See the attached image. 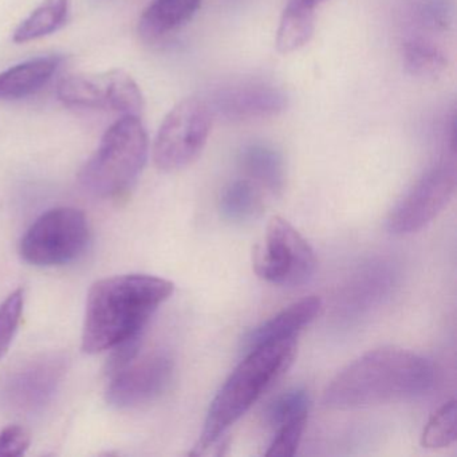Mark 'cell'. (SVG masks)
I'll return each mask as SVG.
<instances>
[{
    "label": "cell",
    "mask_w": 457,
    "mask_h": 457,
    "mask_svg": "<svg viewBox=\"0 0 457 457\" xmlns=\"http://www.w3.org/2000/svg\"><path fill=\"white\" fill-rule=\"evenodd\" d=\"M237 162L247 179L262 188L274 195L282 192L286 181L285 160L271 145L247 144L240 149Z\"/></svg>",
    "instance_id": "obj_15"
},
{
    "label": "cell",
    "mask_w": 457,
    "mask_h": 457,
    "mask_svg": "<svg viewBox=\"0 0 457 457\" xmlns=\"http://www.w3.org/2000/svg\"><path fill=\"white\" fill-rule=\"evenodd\" d=\"M203 0H154L138 23L141 36L156 41L189 22L199 12Z\"/></svg>",
    "instance_id": "obj_16"
},
{
    "label": "cell",
    "mask_w": 457,
    "mask_h": 457,
    "mask_svg": "<svg viewBox=\"0 0 457 457\" xmlns=\"http://www.w3.org/2000/svg\"><path fill=\"white\" fill-rule=\"evenodd\" d=\"M456 170L452 164L436 165L421 176L390 211L386 228L393 235H409L430 223L453 197Z\"/></svg>",
    "instance_id": "obj_10"
},
{
    "label": "cell",
    "mask_w": 457,
    "mask_h": 457,
    "mask_svg": "<svg viewBox=\"0 0 457 457\" xmlns=\"http://www.w3.org/2000/svg\"><path fill=\"white\" fill-rule=\"evenodd\" d=\"M405 71L414 77H437L448 65L445 54L440 47L422 37L406 39L401 49Z\"/></svg>",
    "instance_id": "obj_20"
},
{
    "label": "cell",
    "mask_w": 457,
    "mask_h": 457,
    "mask_svg": "<svg viewBox=\"0 0 457 457\" xmlns=\"http://www.w3.org/2000/svg\"><path fill=\"white\" fill-rule=\"evenodd\" d=\"M303 2H306L307 4H310V6L314 7V9H317L318 6H320V4H325V2H328V0H303Z\"/></svg>",
    "instance_id": "obj_27"
},
{
    "label": "cell",
    "mask_w": 457,
    "mask_h": 457,
    "mask_svg": "<svg viewBox=\"0 0 457 457\" xmlns=\"http://www.w3.org/2000/svg\"><path fill=\"white\" fill-rule=\"evenodd\" d=\"M307 417H299L278 428L274 440L266 452L269 457H291L298 451L299 444L306 430Z\"/></svg>",
    "instance_id": "obj_25"
},
{
    "label": "cell",
    "mask_w": 457,
    "mask_h": 457,
    "mask_svg": "<svg viewBox=\"0 0 457 457\" xmlns=\"http://www.w3.org/2000/svg\"><path fill=\"white\" fill-rule=\"evenodd\" d=\"M212 113L204 98H186L165 117L154 144L156 167L176 172L196 162L212 128Z\"/></svg>",
    "instance_id": "obj_6"
},
{
    "label": "cell",
    "mask_w": 457,
    "mask_h": 457,
    "mask_svg": "<svg viewBox=\"0 0 457 457\" xmlns=\"http://www.w3.org/2000/svg\"><path fill=\"white\" fill-rule=\"evenodd\" d=\"M310 395L301 387H294L278 395L266 411L267 424L278 429L282 425L309 416Z\"/></svg>",
    "instance_id": "obj_22"
},
{
    "label": "cell",
    "mask_w": 457,
    "mask_h": 457,
    "mask_svg": "<svg viewBox=\"0 0 457 457\" xmlns=\"http://www.w3.org/2000/svg\"><path fill=\"white\" fill-rule=\"evenodd\" d=\"M148 135L137 116H122L101 140L79 175L87 194L114 199L127 194L145 167Z\"/></svg>",
    "instance_id": "obj_4"
},
{
    "label": "cell",
    "mask_w": 457,
    "mask_h": 457,
    "mask_svg": "<svg viewBox=\"0 0 457 457\" xmlns=\"http://www.w3.org/2000/svg\"><path fill=\"white\" fill-rule=\"evenodd\" d=\"M172 358L165 352L140 355V352L121 365L109 369L111 381L106 389L109 405L135 409L159 398L172 381Z\"/></svg>",
    "instance_id": "obj_9"
},
{
    "label": "cell",
    "mask_w": 457,
    "mask_h": 457,
    "mask_svg": "<svg viewBox=\"0 0 457 457\" xmlns=\"http://www.w3.org/2000/svg\"><path fill=\"white\" fill-rule=\"evenodd\" d=\"M221 216L231 223H248L264 211L263 188L250 179H237L224 187L219 200Z\"/></svg>",
    "instance_id": "obj_17"
},
{
    "label": "cell",
    "mask_w": 457,
    "mask_h": 457,
    "mask_svg": "<svg viewBox=\"0 0 457 457\" xmlns=\"http://www.w3.org/2000/svg\"><path fill=\"white\" fill-rule=\"evenodd\" d=\"M296 349L298 341L291 338L245 353L211 403L196 453L215 444L290 369Z\"/></svg>",
    "instance_id": "obj_3"
},
{
    "label": "cell",
    "mask_w": 457,
    "mask_h": 457,
    "mask_svg": "<svg viewBox=\"0 0 457 457\" xmlns=\"http://www.w3.org/2000/svg\"><path fill=\"white\" fill-rule=\"evenodd\" d=\"M175 286L145 274L117 275L98 280L87 294L82 350L98 354L140 338L144 328Z\"/></svg>",
    "instance_id": "obj_2"
},
{
    "label": "cell",
    "mask_w": 457,
    "mask_h": 457,
    "mask_svg": "<svg viewBox=\"0 0 457 457\" xmlns=\"http://www.w3.org/2000/svg\"><path fill=\"white\" fill-rule=\"evenodd\" d=\"M456 441V401L444 403L425 425L421 445L428 449L446 448Z\"/></svg>",
    "instance_id": "obj_21"
},
{
    "label": "cell",
    "mask_w": 457,
    "mask_h": 457,
    "mask_svg": "<svg viewBox=\"0 0 457 457\" xmlns=\"http://www.w3.org/2000/svg\"><path fill=\"white\" fill-rule=\"evenodd\" d=\"M90 227L87 215L73 207L42 213L23 235L20 253L26 263L57 267L71 263L87 250Z\"/></svg>",
    "instance_id": "obj_5"
},
{
    "label": "cell",
    "mask_w": 457,
    "mask_h": 457,
    "mask_svg": "<svg viewBox=\"0 0 457 457\" xmlns=\"http://www.w3.org/2000/svg\"><path fill=\"white\" fill-rule=\"evenodd\" d=\"M256 275L271 285L298 287L317 269L314 250L285 219L275 216L267 226L263 245L253 253Z\"/></svg>",
    "instance_id": "obj_7"
},
{
    "label": "cell",
    "mask_w": 457,
    "mask_h": 457,
    "mask_svg": "<svg viewBox=\"0 0 457 457\" xmlns=\"http://www.w3.org/2000/svg\"><path fill=\"white\" fill-rule=\"evenodd\" d=\"M320 310L322 299L318 296H307L294 302L245 336L243 341L245 353L263 345L298 338V334L320 315Z\"/></svg>",
    "instance_id": "obj_13"
},
{
    "label": "cell",
    "mask_w": 457,
    "mask_h": 457,
    "mask_svg": "<svg viewBox=\"0 0 457 457\" xmlns=\"http://www.w3.org/2000/svg\"><path fill=\"white\" fill-rule=\"evenodd\" d=\"M414 26L430 33H444L453 22V6L449 0H417L411 10Z\"/></svg>",
    "instance_id": "obj_23"
},
{
    "label": "cell",
    "mask_w": 457,
    "mask_h": 457,
    "mask_svg": "<svg viewBox=\"0 0 457 457\" xmlns=\"http://www.w3.org/2000/svg\"><path fill=\"white\" fill-rule=\"evenodd\" d=\"M23 307H25V293L18 288L10 294L4 303L0 304V358L6 354L12 346L21 320H22Z\"/></svg>",
    "instance_id": "obj_24"
},
{
    "label": "cell",
    "mask_w": 457,
    "mask_h": 457,
    "mask_svg": "<svg viewBox=\"0 0 457 457\" xmlns=\"http://www.w3.org/2000/svg\"><path fill=\"white\" fill-rule=\"evenodd\" d=\"M58 55L38 57L0 73V101L21 100L38 92L60 68Z\"/></svg>",
    "instance_id": "obj_14"
},
{
    "label": "cell",
    "mask_w": 457,
    "mask_h": 457,
    "mask_svg": "<svg viewBox=\"0 0 457 457\" xmlns=\"http://www.w3.org/2000/svg\"><path fill=\"white\" fill-rule=\"evenodd\" d=\"M436 369L428 358L397 347L361 355L326 387L323 403L338 411L413 400L435 386Z\"/></svg>",
    "instance_id": "obj_1"
},
{
    "label": "cell",
    "mask_w": 457,
    "mask_h": 457,
    "mask_svg": "<svg viewBox=\"0 0 457 457\" xmlns=\"http://www.w3.org/2000/svg\"><path fill=\"white\" fill-rule=\"evenodd\" d=\"M71 12L69 0H44L14 31L15 44H28L60 30Z\"/></svg>",
    "instance_id": "obj_19"
},
{
    "label": "cell",
    "mask_w": 457,
    "mask_h": 457,
    "mask_svg": "<svg viewBox=\"0 0 457 457\" xmlns=\"http://www.w3.org/2000/svg\"><path fill=\"white\" fill-rule=\"evenodd\" d=\"M30 433L21 425H10L0 432V457H17L30 446Z\"/></svg>",
    "instance_id": "obj_26"
},
{
    "label": "cell",
    "mask_w": 457,
    "mask_h": 457,
    "mask_svg": "<svg viewBox=\"0 0 457 457\" xmlns=\"http://www.w3.org/2000/svg\"><path fill=\"white\" fill-rule=\"evenodd\" d=\"M57 96L71 108L113 111L122 116L140 117L144 109L140 87L120 69L100 74H68L58 82Z\"/></svg>",
    "instance_id": "obj_8"
},
{
    "label": "cell",
    "mask_w": 457,
    "mask_h": 457,
    "mask_svg": "<svg viewBox=\"0 0 457 457\" xmlns=\"http://www.w3.org/2000/svg\"><path fill=\"white\" fill-rule=\"evenodd\" d=\"M204 101L212 117L231 122L272 119L288 106L285 90L262 79L228 82L210 92Z\"/></svg>",
    "instance_id": "obj_12"
},
{
    "label": "cell",
    "mask_w": 457,
    "mask_h": 457,
    "mask_svg": "<svg viewBox=\"0 0 457 457\" xmlns=\"http://www.w3.org/2000/svg\"><path fill=\"white\" fill-rule=\"evenodd\" d=\"M65 371L66 358L60 354L22 363L0 381V406L18 416L41 411L54 397Z\"/></svg>",
    "instance_id": "obj_11"
},
{
    "label": "cell",
    "mask_w": 457,
    "mask_h": 457,
    "mask_svg": "<svg viewBox=\"0 0 457 457\" xmlns=\"http://www.w3.org/2000/svg\"><path fill=\"white\" fill-rule=\"evenodd\" d=\"M315 29V9L303 0H288L277 31V49L282 54L298 52L309 44Z\"/></svg>",
    "instance_id": "obj_18"
}]
</instances>
